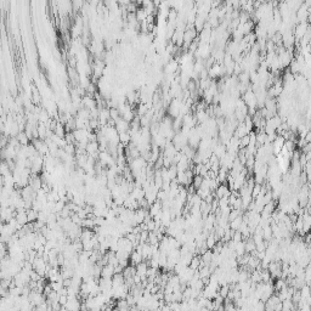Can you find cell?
Returning <instances> with one entry per match:
<instances>
[{"instance_id": "1", "label": "cell", "mask_w": 311, "mask_h": 311, "mask_svg": "<svg viewBox=\"0 0 311 311\" xmlns=\"http://www.w3.org/2000/svg\"><path fill=\"white\" fill-rule=\"evenodd\" d=\"M231 193V190L229 189V186L226 184H219L218 187L214 190V194L216 198H221V197H229Z\"/></svg>"}, {"instance_id": "2", "label": "cell", "mask_w": 311, "mask_h": 311, "mask_svg": "<svg viewBox=\"0 0 311 311\" xmlns=\"http://www.w3.org/2000/svg\"><path fill=\"white\" fill-rule=\"evenodd\" d=\"M241 224H242V215H238L237 218H234L233 220H231V221L229 222V225H230V229H231V230H233V231L238 230V227L241 226Z\"/></svg>"}, {"instance_id": "3", "label": "cell", "mask_w": 311, "mask_h": 311, "mask_svg": "<svg viewBox=\"0 0 311 311\" xmlns=\"http://www.w3.org/2000/svg\"><path fill=\"white\" fill-rule=\"evenodd\" d=\"M199 264H201V256L193 255V258L191 259V261H190V264H189V267L192 269V270H198Z\"/></svg>"}, {"instance_id": "4", "label": "cell", "mask_w": 311, "mask_h": 311, "mask_svg": "<svg viewBox=\"0 0 311 311\" xmlns=\"http://www.w3.org/2000/svg\"><path fill=\"white\" fill-rule=\"evenodd\" d=\"M168 169V176H169V179L170 180H175V177H176V174H177V168H176V164H172L169 168H167Z\"/></svg>"}, {"instance_id": "5", "label": "cell", "mask_w": 311, "mask_h": 311, "mask_svg": "<svg viewBox=\"0 0 311 311\" xmlns=\"http://www.w3.org/2000/svg\"><path fill=\"white\" fill-rule=\"evenodd\" d=\"M202 181H203V176H202V175H194L191 184L193 185V187L197 190V189H199V186L202 185Z\"/></svg>"}, {"instance_id": "6", "label": "cell", "mask_w": 311, "mask_h": 311, "mask_svg": "<svg viewBox=\"0 0 311 311\" xmlns=\"http://www.w3.org/2000/svg\"><path fill=\"white\" fill-rule=\"evenodd\" d=\"M130 134H128V133H119V141L123 143V145H126L129 141H130Z\"/></svg>"}, {"instance_id": "7", "label": "cell", "mask_w": 311, "mask_h": 311, "mask_svg": "<svg viewBox=\"0 0 311 311\" xmlns=\"http://www.w3.org/2000/svg\"><path fill=\"white\" fill-rule=\"evenodd\" d=\"M248 145H249V134L239 139V148H246Z\"/></svg>"}]
</instances>
